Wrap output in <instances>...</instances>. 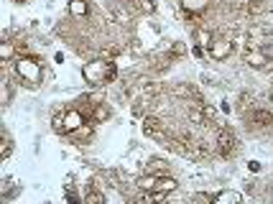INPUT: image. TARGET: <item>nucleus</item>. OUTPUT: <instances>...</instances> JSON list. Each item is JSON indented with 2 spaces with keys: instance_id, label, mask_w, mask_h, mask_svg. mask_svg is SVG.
<instances>
[{
  "instance_id": "f257e3e1",
  "label": "nucleus",
  "mask_w": 273,
  "mask_h": 204,
  "mask_svg": "<svg viewBox=\"0 0 273 204\" xmlns=\"http://www.w3.org/2000/svg\"><path fill=\"white\" fill-rule=\"evenodd\" d=\"M15 71H18V77H21L28 87H33V84L41 82V67H39L33 59H18V62H15Z\"/></svg>"
},
{
  "instance_id": "f03ea898",
  "label": "nucleus",
  "mask_w": 273,
  "mask_h": 204,
  "mask_svg": "<svg viewBox=\"0 0 273 204\" xmlns=\"http://www.w3.org/2000/svg\"><path fill=\"white\" fill-rule=\"evenodd\" d=\"M217 153L220 156H225V158H230L232 153H235V148H238V140H235V136H232V131L230 128H220L217 131Z\"/></svg>"
},
{
  "instance_id": "7ed1b4c3",
  "label": "nucleus",
  "mask_w": 273,
  "mask_h": 204,
  "mask_svg": "<svg viewBox=\"0 0 273 204\" xmlns=\"http://www.w3.org/2000/svg\"><path fill=\"white\" fill-rule=\"evenodd\" d=\"M176 187H179V184H176L169 174H166V176H158L156 189H153V199H156V202H166V199H169V194H171V192H176Z\"/></svg>"
},
{
  "instance_id": "20e7f679",
  "label": "nucleus",
  "mask_w": 273,
  "mask_h": 204,
  "mask_svg": "<svg viewBox=\"0 0 273 204\" xmlns=\"http://www.w3.org/2000/svg\"><path fill=\"white\" fill-rule=\"evenodd\" d=\"M245 64H250L253 69H273V62L263 54V49H248L245 51Z\"/></svg>"
},
{
  "instance_id": "39448f33",
  "label": "nucleus",
  "mask_w": 273,
  "mask_h": 204,
  "mask_svg": "<svg viewBox=\"0 0 273 204\" xmlns=\"http://www.w3.org/2000/svg\"><path fill=\"white\" fill-rule=\"evenodd\" d=\"M230 51H232V41L230 39H214L212 46H209V57L217 59V62H222L225 57H230Z\"/></svg>"
},
{
  "instance_id": "423d86ee",
  "label": "nucleus",
  "mask_w": 273,
  "mask_h": 204,
  "mask_svg": "<svg viewBox=\"0 0 273 204\" xmlns=\"http://www.w3.org/2000/svg\"><path fill=\"white\" fill-rule=\"evenodd\" d=\"M250 123L258 125V128H268V125H273V113L266 110V107H253L250 110Z\"/></svg>"
},
{
  "instance_id": "0eeeda50",
  "label": "nucleus",
  "mask_w": 273,
  "mask_h": 204,
  "mask_svg": "<svg viewBox=\"0 0 273 204\" xmlns=\"http://www.w3.org/2000/svg\"><path fill=\"white\" fill-rule=\"evenodd\" d=\"M161 131H163V123H161L156 115H145V118H143V133H148V136H161Z\"/></svg>"
},
{
  "instance_id": "6e6552de",
  "label": "nucleus",
  "mask_w": 273,
  "mask_h": 204,
  "mask_svg": "<svg viewBox=\"0 0 273 204\" xmlns=\"http://www.w3.org/2000/svg\"><path fill=\"white\" fill-rule=\"evenodd\" d=\"M156 181H158V176L145 171V176H140V179L136 181L138 192H153V189H156Z\"/></svg>"
},
{
  "instance_id": "1a4fd4ad",
  "label": "nucleus",
  "mask_w": 273,
  "mask_h": 204,
  "mask_svg": "<svg viewBox=\"0 0 273 204\" xmlns=\"http://www.w3.org/2000/svg\"><path fill=\"white\" fill-rule=\"evenodd\" d=\"M145 171H148V174H156V176H166V174H169V163L161 161V158H153Z\"/></svg>"
},
{
  "instance_id": "9d476101",
  "label": "nucleus",
  "mask_w": 273,
  "mask_h": 204,
  "mask_svg": "<svg viewBox=\"0 0 273 204\" xmlns=\"http://www.w3.org/2000/svg\"><path fill=\"white\" fill-rule=\"evenodd\" d=\"M107 118H110V107H107L105 102L95 105V110H92V120H95V123H105Z\"/></svg>"
},
{
  "instance_id": "9b49d317",
  "label": "nucleus",
  "mask_w": 273,
  "mask_h": 204,
  "mask_svg": "<svg viewBox=\"0 0 273 204\" xmlns=\"http://www.w3.org/2000/svg\"><path fill=\"white\" fill-rule=\"evenodd\" d=\"M194 39H197V46H202V49H209V46H212V41H214V39H212V33H209V31H205V28H197V33H194Z\"/></svg>"
},
{
  "instance_id": "f8f14e48",
  "label": "nucleus",
  "mask_w": 273,
  "mask_h": 204,
  "mask_svg": "<svg viewBox=\"0 0 273 204\" xmlns=\"http://www.w3.org/2000/svg\"><path fill=\"white\" fill-rule=\"evenodd\" d=\"M69 13L77 15V18H79V15H87V3H84V0H71V3H69Z\"/></svg>"
},
{
  "instance_id": "ddd939ff",
  "label": "nucleus",
  "mask_w": 273,
  "mask_h": 204,
  "mask_svg": "<svg viewBox=\"0 0 273 204\" xmlns=\"http://www.w3.org/2000/svg\"><path fill=\"white\" fill-rule=\"evenodd\" d=\"M51 128H54L57 133H67V120H64V113H62V115L57 113V115L51 118Z\"/></svg>"
},
{
  "instance_id": "4468645a",
  "label": "nucleus",
  "mask_w": 273,
  "mask_h": 204,
  "mask_svg": "<svg viewBox=\"0 0 273 204\" xmlns=\"http://www.w3.org/2000/svg\"><path fill=\"white\" fill-rule=\"evenodd\" d=\"M243 197L240 194H232V192H222L220 197H214V202L217 204H225V202H240Z\"/></svg>"
},
{
  "instance_id": "2eb2a0df",
  "label": "nucleus",
  "mask_w": 273,
  "mask_h": 204,
  "mask_svg": "<svg viewBox=\"0 0 273 204\" xmlns=\"http://www.w3.org/2000/svg\"><path fill=\"white\" fill-rule=\"evenodd\" d=\"M0 51H3V62H10V59H13V44H10V41H5V44L0 46Z\"/></svg>"
},
{
  "instance_id": "dca6fc26",
  "label": "nucleus",
  "mask_w": 273,
  "mask_h": 204,
  "mask_svg": "<svg viewBox=\"0 0 273 204\" xmlns=\"http://www.w3.org/2000/svg\"><path fill=\"white\" fill-rule=\"evenodd\" d=\"M250 102H253V97H250L248 92H243V95H240V107L245 110V107H250Z\"/></svg>"
},
{
  "instance_id": "f3484780",
  "label": "nucleus",
  "mask_w": 273,
  "mask_h": 204,
  "mask_svg": "<svg viewBox=\"0 0 273 204\" xmlns=\"http://www.w3.org/2000/svg\"><path fill=\"white\" fill-rule=\"evenodd\" d=\"M207 0H187V8L189 10H197V8H205Z\"/></svg>"
},
{
  "instance_id": "a211bd4d",
  "label": "nucleus",
  "mask_w": 273,
  "mask_h": 204,
  "mask_svg": "<svg viewBox=\"0 0 273 204\" xmlns=\"http://www.w3.org/2000/svg\"><path fill=\"white\" fill-rule=\"evenodd\" d=\"M10 148H13V145H10V138L5 136V145H3V158H8V156H10Z\"/></svg>"
},
{
  "instance_id": "6ab92c4d",
  "label": "nucleus",
  "mask_w": 273,
  "mask_h": 204,
  "mask_svg": "<svg viewBox=\"0 0 273 204\" xmlns=\"http://www.w3.org/2000/svg\"><path fill=\"white\" fill-rule=\"evenodd\" d=\"M194 202H214V197H207V194H197Z\"/></svg>"
}]
</instances>
